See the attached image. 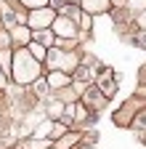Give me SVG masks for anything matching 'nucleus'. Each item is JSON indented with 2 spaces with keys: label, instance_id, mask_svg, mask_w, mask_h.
<instances>
[{
  "label": "nucleus",
  "instance_id": "obj_1",
  "mask_svg": "<svg viewBox=\"0 0 146 149\" xmlns=\"http://www.w3.org/2000/svg\"><path fill=\"white\" fill-rule=\"evenodd\" d=\"M40 72H43L40 61L27 51V45L19 48L11 56V74H13V80L19 83V85H29L35 80H40Z\"/></svg>",
  "mask_w": 146,
  "mask_h": 149
},
{
  "label": "nucleus",
  "instance_id": "obj_2",
  "mask_svg": "<svg viewBox=\"0 0 146 149\" xmlns=\"http://www.w3.org/2000/svg\"><path fill=\"white\" fill-rule=\"evenodd\" d=\"M51 69H59V72H69V69H75L82 59H80V53L77 51H64V48H56V45H51L45 51V59H43Z\"/></svg>",
  "mask_w": 146,
  "mask_h": 149
},
{
  "label": "nucleus",
  "instance_id": "obj_3",
  "mask_svg": "<svg viewBox=\"0 0 146 149\" xmlns=\"http://www.w3.org/2000/svg\"><path fill=\"white\" fill-rule=\"evenodd\" d=\"M51 32L59 35V37H66V40H72V37H77V24L72 22V19L66 16H53L51 22Z\"/></svg>",
  "mask_w": 146,
  "mask_h": 149
},
{
  "label": "nucleus",
  "instance_id": "obj_4",
  "mask_svg": "<svg viewBox=\"0 0 146 149\" xmlns=\"http://www.w3.org/2000/svg\"><path fill=\"white\" fill-rule=\"evenodd\" d=\"M51 22H53V11L48 6H43V8H32V13L27 19V27L29 29H45V27H51Z\"/></svg>",
  "mask_w": 146,
  "mask_h": 149
},
{
  "label": "nucleus",
  "instance_id": "obj_5",
  "mask_svg": "<svg viewBox=\"0 0 146 149\" xmlns=\"http://www.w3.org/2000/svg\"><path fill=\"white\" fill-rule=\"evenodd\" d=\"M82 107H85V109H104V107H106V96H104L98 88L90 85V88L85 91V96H82Z\"/></svg>",
  "mask_w": 146,
  "mask_h": 149
},
{
  "label": "nucleus",
  "instance_id": "obj_6",
  "mask_svg": "<svg viewBox=\"0 0 146 149\" xmlns=\"http://www.w3.org/2000/svg\"><path fill=\"white\" fill-rule=\"evenodd\" d=\"M48 88H56V91H61V88H69L72 85V77L66 72H59V69H51V74H48Z\"/></svg>",
  "mask_w": 146,
  "mask_h": 149
},
{
  "label": "nucleus",
  "instance_id": "obj_7",
  "mask_svg": "<svg viewBox=\"0 0 146 149\" xmlns=\"http://www.w3.org/2000/svg\"><path fill=\"white\" fill-rule=\"evenodd\" d=\"M85 13H106L112 8V0H80Z\"/></svg>",
  "mask_w": 146,
  "mask_h": 149
},
{
  "label": "nucleus",
  "instance_id": "obj_8",
  "mask_svg": "<svg viewBox=\"0 0 146 149\" xmlns=\"http://www.w3.org/2000/svg\"><path fill=\"white\" fill-rule=\"evenodd\" d=\"M32 29L29 27H24V24H16V27H11V43H16V45H27L29 43V35Z\"/></svg>",
  "mask_w": 146,
  "mask_h": 149
},
{
  "label": "nucleus",
  "instance_id": "obj_9",
  "mask_svg": "<svg viewBox=\"0 0 146 149\" xmlns=\"http://www.w3.org/2000/svg\"><path fill=\"white\" fill-rule=\"evenodd\" d=\"M98 83H101V93L104 96H112L114 93V88H117V77H112V69H104V77H98Z\"/></svg>",
  "mask_w": 146,
  "mask_h": 149
},
{
  "label": "nucleus",
  "instance_id": "obj_10",
  "mask_svg": "<svg viewBox=\"0 0 146 149\" xmlns=\"http://www.w3.org/2000/svg\"><path fill=\"white\" fill-rule=\"evenodd\" d=\"M90 80H93V72H90L82 61L75 67V72H72V83H82V85H88Z\"/></svg>",
  "mask_w": 146,
  "mask_h": 149
},
{
  "label": "nucleus",
  "instance_id": "obj_11",
  "mask_svg": "<svg viewBox=\"0 0 146 149\" xmlns=\"http://www.w3.org/2000/svg\"><path fill=\"white\" fill-rule=\"evenodd\" d=\"M35 40H37L40 45H45V48H51V45H56V35H53L48 27L45 29H37V35H35Z\"/></svg>",
  "mask_w": 146,
  "mask_h": 149
},
{
  "label": "nucleus",
  "instance_id": "obj_12",
  "mask_svg": "<svg viewBox=\"0 0 146 149\" xmlns=\"http://www.w3.org/2000/svg\"><path fill=\"white\" fill-rule=\"evenodd\" d=\"M27 51H29V53H32V56H35L37 61H43V59H45V51H48V48H45V45H40L37 40H29V43H27Z\"/></svg>",
  "mask_w": 146,
  "mask_h": 149
},
{
  "label": "nucleus",
  "instance_id": "obj_13",
  "mask_svg": "<svg viewBox=\"0 0 146 149\" xmlns=\"http://www.w3.org/2000/svg\"><path fill=\"white\" fill-rule=\"evenodd\" d=\"M61 16H66V19H72V22H77V19H80L82 13H80V8H77V3H64V6H61Z\"/></svg>",
  "mask_w": 146,
  "mask_h": 149
},
{
  "label": "nucleus",
  "instance_id": "obj_14",
  "mask_svg": "<svg viewBox=\"0 0 146 149\" xmlns=\"http://www.w3.org/2000/svg\"><path fill=\"white\" fill-rule=\"evenodd\" d=\"M75 141H80V136H75V133H66L61 141H56V149H69V146H75Z\"/></svg>",
  "mask_w": 146,
  "mask_h": 149
},
{
  "label": "nucleus",
  "instance_id": "obj_15",
  "mask_svg": "<svg viewBox=\"0 0 146 149\" xmlns=\"http://www.w3.org/2000/svg\"><path fill=\"white\" fill-rule=\"evenodd\" d=\"M0 69H3V72H11V51L8 48L0 51Z\"/></svg>",
  "mask_w": 146,
  "mask_h": 149
},
{
  "label": "nucleus",
  "instance_id": "obj_16",
  "mask_svg": "<svg viewBox=\"0 0 146 149\" xmlns=\"http://www.w3.org/2000/svg\"><path fill=\"white\" fill-rule=\"evenodd\" d=\"M127 8H130L133 13H141L143 8H146V0H127V3H125Z\"/></svg>",
  "mask_w": 146,
  "mask_h": 149
},
{
  "label": "nucleus",
  "instance_id": "obj_17",
  "mask_svg": "<svg viewBox=\"0 0 146 149\" xmlns=\"http://www.w3.org/2000/svg\"><path fill=\"white\" fill-rule=\"evenodd\" d=\"M19 3L27 6V8L32 11V8H43V6H48V0H19Z\"/></svg>",
  "mask_w": 146,
  "mask_h": 149
},
{
  "label": "nucleus",
  "instance_id": "obj_18",
  "mask_svg": "<svg viewBox=\"0 0 146 149\" xmlns=\"http://www.w3.org/2000/svg\"><path fill=\"white\" fill-rule=\"evenodd\" d=\"M24 146H27V149H48V141H40V139H32V141H27Z\"/></svg>",
  "mask_w": 146,
  "mask_h": 149
},
{
  "label": "nucleus",
  "instance_id": "obj_19",
  "mask_svg": "<svg viewBox=\"0 0 146 149\" xmlns=\"http://www.w3.org/2000/svg\"><path fill=\"white\" fill-rule=\"evenodd\" d=\"M133 43H136V45H141V48H146V29H141V32L133 37Z\"/></svg>",
  "mask_w": 146,
  "mask_h": 149
},
{
  "label": "nucleus",
  "instance_id": "obj_20",
  "mask_svg": "<svg viewBox=\"0 0 146 149\" xmlns=\"http://www.w3.org/2000/svg\"><path fill=\"white\" fill-rule=\"evenodd\" d=\"M133 120H136V125H138V128H146V109H143V112H138Z\"/></svg>",
  "mask_w": 146,
  "mask_h": 149
},
{
  "label": "nucleus",
  "instance_id": "obj_21",
  "mask_svg": "<svg viewBox=\"0 0 146 149\" xmlns=\"http://www.w3.org/2000/svg\"><path fill=\"white\" fill-rule=\"evenodd\" d=\"M11 45V35L8 32H0V48H8Z\"/></svg>",
  "mask_w": 146,
  "mask_h": 149
},
{
  "label": "nucleus",
  "instance_id": "obj_22",
  "mask_svg": "<svg viewBox=\"0 0 146 149\" xmlns=\"http://www.w3.org/2000/svg\"><path fill=\"white\" fill-rule=\"evenodd\" d=\"M59 112H61V104H59V101L48 107V115H59Z\"/></svg>",
  "mask_w": 146,
  "mask_h": 149
},
{
  "label": "nucleus",
  "instance_id": "obj_23",
  "mask_svg": "<svg viewBox=\"0 0 146 149\" xmlns=\"http://www.w3.org/2000/svg\"><path fill=\"white\" fill-rule=\"evenodd\" d=\"M138 27L146 29V13H138Z\"/></svg>",
  "mask_w": 146,
  "mask_h": 149
},
{
  "label": "nucleus",
  "instance_id": "obj_24",
  "mask_svg": "<svg viewBox=\"0 0 146 149\" xmlns=\"http://www.w3.org/2000/svg\"><path fill=\"white\" fill-rule=\"evenodd\" d=\"M80 22H82V29H88L90 27V16H80Z\"/></svg>",
  "mask_w": 146,
  "mask_h": 149
},
{
  "label": "nucleus",
  "instance_id": "obj_25",
  "mask_svg": "<svg viewBox=\"0 0 146 149\" xmlns=\"http://www.w3.org/2000/svg\"><path fill=\"white\" fill-rule=\"evenodd\" d=\"M3 88H6V72L0 69V91H3Z\"/></svg>",
  "mask_w": 146,
  "mask_h": 149
},
{
  "label": "nucleus",
  "instance_id": "obj_26",
  "mask_svg": "<svg viewBox=\"0 0 146 149\" xmlns=\"http://www.w3.org/2000/svg\"><path fill=\"white\" fill-rule=\"evenodd\" d=\"M48 3H51V6H59V8H61V6L66 3V0H48Z\"/></svg>",
  "mask_w": 146,
  "mask_h": 149
},
{
  "label": "nucleus",
  "instance_id": "obj_27",
  "mask_svg": "<svg viewBox=\"0 0 146 149\" xmlns=\"http://www.w3.org/2000/svg\"><path fill=\"white\" fill-rule=\"evenodd\" d=\"M127 0H112V6H125Z\"/></svg>",
  "mask_w": 146,
  "mask_h": 149
}]
</instances>
